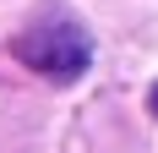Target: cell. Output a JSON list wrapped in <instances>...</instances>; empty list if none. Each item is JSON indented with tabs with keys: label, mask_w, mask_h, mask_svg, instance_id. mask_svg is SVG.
<instances>
[{
	"label": "cell",
	"mask_w": 158,
	"mask_h": 153,
	"mask_svg": "<svg viewBox=\"0 0 158 153\" xmlns=\"http://www.w3.org/2000/svg\"><path fill=\"white\" fill-rule=\"evenodd\" d=\"M147 109H153V115H158V82H153V93H147Z\"/></svg>",
	"instance_id": "cell-2"
},
{
	"label": "cell",
	"mask_w": 158,
	"mask_h": 153,
	"mask_svg": "<svg viewBox=\"0 0 158 153\" xmlns=\"http://www.w3.org/2000/svg\"><path fill=\"white\" fill-rule=\"evenodd\" d=\"M11 55L27 71L49 76V82H77L87 66H93V38L82 33V22L71 16H38L11 38Z\"/></svg>",
	"instance_id": "cell-1"
}]
</instances>
